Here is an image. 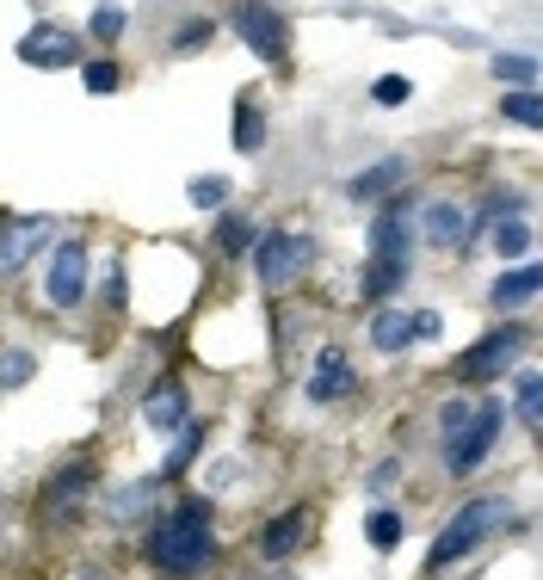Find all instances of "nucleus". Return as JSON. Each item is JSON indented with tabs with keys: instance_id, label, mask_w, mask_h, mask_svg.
<instances>
[{
	"instance_id": "nucleus-1",
	"label": "nucleus",
	"mask_w": 543,
	"mask_h": 580,
	"mask_svg": "<svg viewBox=\"0 0 543 580\" xmlns=\"http://www.w3.org/2000/svg\"><path fill=\"white\" fill-rule=\"evenodd\" d=\"M211 513H204V501H186L167 525H155L149 531V556L167 568V575H192V568H204L211 562Z\"/></svg>"
},
{
	"instance_id": "nucleus-2",
	"label": "nucleus",
	"mask_w": 543,
	"mask_h": 580,
	"mask_svg": "<svg viewBox=\"0 0 543 580\" xmlns=\"http://www.w3.org/2000/svg\"><path fill=\"white\" fill-rule=\"evenodd\" d=\"M501 525H506V501H469L457 519L439 531V543H432V568H445V562H457V556H469L482 538H501Z\"/></svg>"
},
{
	"instance_id": "nucleus-3",
	"label": "nucleus",
	"mask_w": 543,
	"mask_h": 580,
	"mask_svg": "<svg viewBox=\"0 0 543 580\" xmlns=\"http://www.w3.org/2000/svg\"><path fill=\"white\" fill-rule=\"evenodd\" d=\"M501 426H506V407H501V402H482V407H476V414H469V420L445 439V464L457 469V476H469V469H476L488 451H494Z\"/></svg>"
},
{
	"instance_id": "nucleus-4",
	"label": "nucleus",
	"mask_w": 543,
	"mask_h": 580,
	"mask_svg": "<svg viewBox=\"0 0 543 580\" xmlns=\"http://www.w3.org/2000/svg\"><path fill=\"white\" fill-rule=\"evenodd\" d=\"M303 266H310V235L278 229V235L260 241V285H266V290H285Z\"/></svg>"
},
{
	"instance_id": "nucleus-5",
	"label": "nucleus",
	"mask_w": 543,
	"mask_h": 580,
	"mask_svg": "<svg viewBox=\"0 0 543 580\" xmlns=\"http://www.w3.org/2000/svg\"><path fill=\"white\" fill-rule=\"evenodd\" d=\"M43 297L56 303V310H75L80 297H87V248L80 241H62L50 253V272H43Z\"/></svg>"
},
{
	"instance_id": "nucleus-6",
	"label": "nucleus",
	"mask_w": 543,
	"mask_h": 580,
	"mask_svg": "<svg viewBox=\"0 0 543 580\" xmlns=\"http://www.w3.org/2000/svg\"><path fill=\"white\" fill-rule=\"evenodd\" d=\"M519 340H525L519 328H494V333H488V340H476V346H469L464 358H457V377H464V383H482V377H501V370L513 365V358H519Z\"/></svg>"
},
{
	"instance_id": "nucleus-7",
	"label": "nucleus",
	"mask_w": 543,
	"mask_h": 580,
	"mask_svg": "<svg viewBox=\"0 0 543 580\" xmlns=\"http://www.w3.org/2000/svg\"><path fill=\"white\" fill-rule=\"evenodd\" d=\"M235 31H241V43H248V50H260L266 62H278L285 50H291V25L278 20L272 7H260V0H248V7L235 13Z\"/></svg>"
},
{
	"instance_id": "nucleus-8",
	"label": "nucleus",
	"mask_w": 543,
	"mask_h": 580,
	"mask_svg": "<svg viewBox=\"0 0 543 580\" xmlns=\"http://www.w3.org/2000/svg\"><path fill=\"white\" fill-rule=\"evenodd\" d=\"M20 62H31V68H68V62H80V38L62 31V25H31L20 43Z\"/></svg>"
},
{
	"instance_id": "nucleus-9",
	"label": "nucleus",
	"mask_w": 543,
	"mask_h": 580,
	"mask_svg": "<svg viewBox=\"0 0 543 580\" xmlns=\"http://www.w3.org/2000/svg\"><path fill=\"white\" fill-rule=\"evenodd\" d=\"M420 229H427L432 248H464L469 241V211L451 204V198H432L427 211H420Z\"/></svg>"
},
{
	"instance_id": "nucleus-10",
	"label": "nucleus",
	"mask_w": 543,
	"mask_h": 580,
	"mask_svg": "<svg viewBox=\"0 0 543 580\" xmlns=\"http://www.w3.org/2000/svg\"><path fill=\"white\" fill-rule=\"evenodd\" d=\"M352 389V358L346 346H321V358H315V377H310V395L315 402H340Z\"/></svg>"
},
{
	"instance_id": "nucleus-11",
	"label": "nucleus",
	"mask_w": 543,
	"mask_h": 580,
	"mask_svg": "<svg viewBox=\"0 0 543 580\" xmlns=\"http://www.w3.org/2000/svg\"><path fill=\"white\" fill-rule=\"evenodd\" d=\"M303 538H310V513H303V506H291V513H278V519L266 525V538H260V556L285 562Z\"/></svg>"
},
{
	"instance_id": "nucleus-12",
	"label": "nucleus",
	"mask_w": 543,
	"mask_h": 580,
	"mask_svg": "<svg viewBox=\"0 0 543 580\" xmlns=\"http://www.w3.org/2000/svg\"><path fill=\"white\" fill-rule=\"evenodd\" d=\"M87 488H93V464H68L62 476H50V494H43V506H50V513H75Z\"/></svg>"
},
{
	"instance_id": "nucleus-13",
	"label": "nucleus",
	"mask_w": 543,
	"mask_h": 580,
	"mask_svg": "<svg viewBox=\"0 0 543 580\" xmlns=\"http://www.w3.org/2000/svg\"><path fill=\"white\" fill-rule=\"evenodd\" d=\"M43 235H50V223H13V229L0 235V272H20Z\"/></svg>"
},
{
	"instance_id": "nucleus-14",
	"label": "nucleus",
	"mask_w": 543,
	"mask_h": 580,
	"mask_svg": "<svg viewBox=\"0 0 543 580\" xmlns=\"http://www.w3.org/2000/svg\"><path fill=\"white\" fill-rule=\"evenodd\" d=\"M142 420L155 426V432H167V426H186V389H179V383H155V395L142 402Z\"/></svg>"
},
{
	"instance_id": "nucleus-15",
	"label": "nucleus",
	"mask_w": 543,
	"mask_h": 580,
	"mask_svg": "<svg viewBox=\"0 0 543 580\" xmlns=\"http://www.w3.org/2000/svg\"><path fill=\"white\" fill-rule=\"evenodd\" d=\"M402 278H407V253H370L365 297H389V290H402Z\"/></svg>"
},
{
	"instance_id": "nucleus-16",
	"label": "nucleus",
	"mask_w": 543,
	"mask_h": 580,
	"mask_svg": "<svg viewBox=\"0 0 543 580\" xmlns=\"http://www.w3.org/2000/svg\"><path fill=\"white\" fill-rule=\"evenodd\" d=\"M538 266H519V272H506V278H494V303H501V310H519V303H531V297H538Z\"/></svg>"
},
{
	"instance_id": "nucleus-17",
	"label": "nucleus",
	"mask_w": 543,
	"mask_h": 580,
	"mask_svg": "<svg viewBox=\"0 0 543 580\" xmlns=\"http://www.w3.org/2000/svg\"><path fill=\"white\" fill-rule=\"evenodd\" d=\"M235 149H241V155H260V149H266V117L253 112L248 99L235 105Z\"/></svg>"
},
{
	"instance_id": "nucleus-18",
	"label": "nucleus",
	"mask_w": 543,
	"mask_h": 580,
	"mask_svg": "<svg viewBox=\"0 0 543 580\" xmlns=\"http://www.w3.org/2000/svg\"><path fill=\"white\" fill-rule=\"evenodd\" d=\"M494 253H501V260H519V253H531V229H525V216H506V223H494Z\"/></svg>"
},
{
	"instance_id": "nucleus-19",
	"label": "nucleus",
	"mask_w": 543,
	"mask_h": 580,
	"mask_svg": "<svg viewBox=\"0 0 543 580\" xmlns=\"http://www.w3.org/2000/svg\"><path fill=\"white\" fill-rule=\"evenodd\" d=\"M370 340H377V346H383V352H402L407 340H414V328H407V315L383 310V315H377V321H370Z\"/></svg>"
},
{
	"instance_id": "nucleus-20",
	"label": "nucleus",
	"mask_w": 543,
	"mask_h": 580,
	"mask_svg": "<svg viewBox=\"0 0 543 580\" xmlns=\"http://www.w3.org/2000/svg\"><path fill=\"white\" fill-rule=\"evenodd\" d=\"M370 253H407V223H402V211H383V216H377Z\"/></svg>"
},
{
	"instance_id": "nucleus-21",
	"label": "nucleus",
	"mask_w": 543,
	"mask_h": 580,
	"mask_svg": "<svg viewBox=\"0 0 543 580\" xmlns=\"http://www.w3.org/2000/svg\"><path fill=\"white\" fill-rule=\"evenodd\" d=\"M402 174H407L402 161H383V167H370V174H358V179H352L346 192H352V198H377L383 186H402Z\"/></svg>"
},
{
	"instance_id": "nucleus-22",
	"label": "nucleus",
	"mask_w": 543,
	"mask_h": 580,
	"mask_svg": "<svg viewBox=\"0 0 543 580\" xmlns=\"http://www.w3.org/2000/svg\"><path fill=\"white\" fill-rule=\"evenodd\" d=\"M365 538L377 543V550H395V543H402V513H389V506H377V513L365 519Z\"/></svg>"
},
{
	"instance_id": "nucleus-23",
	"label": "nucleus",
	"mask_w": 543,
	"mask_h": 580,
	"mask_svg": "<svg viewBox=\"0 0 543 580\" xmlns=\"http://www.w3.org/2000/svg\"><path fill=\"white\" fill-rule=\"evenodd\" d=\"M38 377V358L31 352H0V389H20Z\"/></svg>"
},
{
	"instance_id": "nucleus-24",
	"label": "nucleus",
	"mask_w": 543,
	"mask_h": 580,
	"mask_svg": "<svg viewBox=\"0 0 543 580\" xmlns=\"http://www.w3.org/2000/svg\"><path fill=\"white\" fill-rule=\"evenodd\" d=\"M519 420L531 432H543V383L538 377H519Z\"/></svg>"
},
{
	"instance_id": "nucleus-25",
	"label": "nucleus",
	"mask_w": 543,
	"mask_h": 580,
	"mask_svg": "<svg viewBox=\"0 0 543 580\" xmlns=\"http://www.w3.org/2000/svg\"><path fill=\"white\" fill-rule=\"evenodd\" d=\"M223 192H229V179H223V174H204V179H192V186H186V198H192L198 211H216V204H223Z\"/></svg>"
},
{
	"instance_id": "nucleus-26",
	"label": "nucleus",
	"mask_w": 543,
	"mask_h": 580,
	"mask_svg": "<svg viewBox=\"0 0 543 580\" xmlns=\"http://www.w3.org/2000/svg\"><path fill=\"white\" fill-rule=\"evenodd\" d=\"M494 80H519V87H531V80H538V56H494Z\"/></svg>"
},
{
	"instance_id": "nucleus-27",
	"label": "nucleus",
	"mask_w": 543,
	"mask_h": 580,
	"mask_svg": "<svg viewBox=\"0 0 543 580\" xmlns=\"http://www.w3.org/2000/svg\"><path fill=\"white\" fill-rule=\"evenodd\" d=\"M87 31H93L99 43L124 38V7H93V20H87Z\"/></svg>"
},
{
	"instance_id": "nucleus-28",
	"label": "nucleus",
	"mask_w": 543,
	"mask_h": 580,
	"mask_svg": "<svg viewBox=\"0 0 543 580\" xmlns=\"http://www.w3.org/2000/svg\"><path fill=\"white\" fill-rule=\"evenodd\" d=\"M370 99H377V105H407V99H414V80H407V75H383L377 87H370Z\"/></svg>"
},
{
	"instance_id": "nucleus-29",
	"label": "nucleus",
	"mask_w": 543,
	"mask_h": 580,
	"mask_svg": "<svg viewBox=\"0 0 543 580\" xmlns=\"http://www.w3.org/2000/svg\"><path fill=\"white\" fill-rule=\"evenodd\" d=\"M149 501H155V482H136L130 494H117V501H112V519H136Z\"/></svg>"
},
{
	"instance_id": "nucleus-30",
	"label": "nucleus",
	"mask_w": 543,
	"mask_h": 580,
	"mask_svg": "<svg viewBox=\"0 0 543 580\" xmlns=\"http://www.w3.org/2000/svg\"><path fill=\"white\" fill-rule=\"evenodd\" d=\"M506 117H513V124H543V99L538 93H513L506 99Z\"/></svg>"
},
{
	"instance_id": "nucleus-31",
	"label": "nucleus",
	"mask_w": 543,
	"mask_h": 580,
	"mask_svg": "<svg viewBox=\"0 0 543 580\" xmlns=\"http://www.w3.org/2000/svg\"><path fill=\"white\" fill-rule=\"evenodd\" d=\"M80 80H87V93L105 99L117 87V62H87V75H80Z\"/></svg>"
},
{
	"instance_id": "nucleus-32",
	"label": "nucleus",
	"mask_w": 543,
	"mask_h": 580,
	"mask_svg": "<svg viewBox=\"0 0 543 580\" xmlns=\"http://www.w3.org/2000/svg\"><path fill=\"white\" fill-rule=\"evenodd\" d=\"M211 31H216L211 20H192V25L174 38V50H179V56H192V50H204V43H211Z\"/></svg>"
},
{
	"instance_id": "nucleus-33",
	"label": "nucleus",
	"mask_w": 543,
	"mask_h": 580,
	"mask_svg": "<svg viewBox=\"0 0 543 580\" xmlns=\"http://www.w3.org/2000/svg\"><path fill=\"white\" fill-rule=\"evenodd\" d=\"M248 223H241V216H223V223H216V241H223V248H229V253H241V248H248Z\"/></svg>"
},
{
	"instance_id": "nucleus-34",
	"label": "nucleus",
	"mask_w": 543,
	"mask_h": 580,
	"mask_svg": "<svg viewBox=\"0 0 543 580\" xmlns=\"http://www.w3.org/2000/svg\"><path fill=\"white\" fill-rule=\"evenodd\" d=\"M198 445H204V432H198V426H186V432H179V445H174V457H167V469H186L198 457Z\"/></svg>"
},
{
	"instance_id": "nucleus-35",
	"label": "nucleus",
	"mask_w": 543,
	"mask_h": 580,
	"mask_svg": "<svg viewBox=\"0 0 543 580\" xmlns=\"http://www.w3.org/2000/svg\"><path fill=\"white\" fill-rule=\"evenodd\" d=\"M469 414H476L469 402H445V439H451V432H457V426L469 420Z\"/></svg>"
},
{
	"instance_id": "nucleus-36",
	"label": "nucleus",
	"mask_w": 543,
	"mask_h": 580,
	"mask_svg": "<svg viewBox=\"0 0 543 580\" xmlns=\"http://www.w3.org/2000/svg\"><path fill=\"white\" fill-rule=\"evenodd\" d=\"M407 328L420 333V340H432V333H439V315H432V310H420V315H407Z\"/></svg>"
},
{
	"instance_id": "nucleus-37",
	"label": "nucleus",
	"mask_w": 543,
	"mask_h": 580,
	"mask_svg": "<svg viewBox=\"0 0 543 580\" xmlns=\"http://www.w3.org/2000/svg\"><path fill=\"white\" fill-rule=\"evenodd\" d=\"M105 303H112V310H117V303H124V272H105Z\"/></svg>"
}]
</instances>
